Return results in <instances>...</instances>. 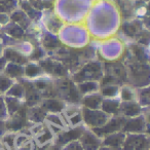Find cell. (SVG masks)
<instances>
[{
	"label": "cell",
	"mask_w": 150,
	"mask_h": 150,
	"mask_svg": "<svg viewBox=\"0 0 150 150\" xmlns=\"http://www.w3.org/2000/svg\"><path fill=\"white\" fill-rule=\"evenodd\" d=\"M83 121L88 127L98 129L104 125L109 120V115L103 112L102 110H93V109L84 108L81 111Z\"/></svg>",
	"instance_id": "obj_1"
},
{
	"label": "cell",
	"mask_w": 150,
	"mask_h": 150,
	"mask_svg": "<svg viewBox=\"0 0 150 150\" xmlns=\"http://www.w3.org/2000/svg\"><path fill=\"white\" fill-rule=\"evenodd\" d=\"M125 119L127 118L125 116H114L112 118H109V120L104 125H102L101 127H98V129H93L92 131L102 139L105 136H108L110 134L121 131Z\"/></svg>",
	"instance_id": "obj_2"
},
{
	"label": "cell",
	"mask_w": 150,
	"mask_h": 150,
	"mask_svg": "<svg viewBox=\"0 0 150 150\" xmlns=\"http://www.w3.org/2000/svg\"><path fill=\"white\" fill-rule=\"evenodd\" d=\"M149 139L142 134H129L121 150H148Z\"/></svg>",
	"instance_id": "obj_3"
},
{
	"label": "cell",
	"mask_w": 150,
	"mask_h": 150,
	"mask_svg": "<svg viewBox=\"0 0 150 150\" xmlns=\"http://www.w3.org/2000/svg\"><path fill=\"white\" fill-rule=\"evenodd\" d=\"M86 129L83 127H73L70 129H66V131L61 132L60 134L57 135V144L60 146H64L66 144L70 143L73 141H78L82 134L84 133Z\"/></svg>",
	"instance_id": "obj_4"
},
{
	"label": "cell",
	"mask_w": 150,
	"mask_h": 150,
	"mask_svg": "<svg viewBox=\"0 0 150 150\" xmlns=\"http://www.w3.org/2000/svg\"><path fill=\"white\" fill-rule=\"evenodd\" d=\"M79 142L84 150H99L102 146V139L90 129L84 131L80 137Z\"/></svg>",
	"instance_id": "obj_5"
},
{
	"label": "cell",
	"mask_w": 150,
	"mask_h": 150,
	"mask_svg": "<svg viewBox=\"0 0 150 150\" xmlns=\"http://www.w3.org/2000/svg\"><path fill=\"white\" fill-rule=\"evenodd\" d=\"M146 129V121L143 116L127 118L123 123L122 132L127 134H142Z\"/></svg>",
	"instance_id": "obj_6"
},
{
	"label": "cell",
	"mask_w": 150,
	"mask_h": 150,
	"mask_svg": "<svg viewBox=\"0 0 150 150\" xmlns=\"http://www.w3.org/2000/svg\"><path fill=\"white\" fill-rule=\"evenodd\" d=\"M125 138H127V135L125 132H116V133L110 134V135L102 138V145L106 146V147L114 148L117 150H121Z\"/></svg>",
	"instance_id": "obj_7"
},
{
	"label": "cell",
	"mask_w": 150,
	"mask_h": 150,
	"mask_svg": "<svg viewBox=\"0 0 150 150\" xmlns=\"http://www.w3.org/2000/svg\"><path fill=\"white\" fill-rule=\"evenodd\" d=\"M119 112L122 113L125 117L132 118V117L139 116L141 113V108L135 101H125L120 104Z\"/></svg>",
	"instance_id": "obj_8"
},
{
	"label": "cell",
	"mask_w": 150,
	"mask_h": 150,
	"mask_svg": "<svg viewBox=\"0 0 150 150\" xmlns=\"http://www.w3.org/2000/svg\"><path fill=\"white\" fill-rule=\"evenodd\" d=\"M103 102V98L101 95H86L82 99V104H83L84 108L93 109V110H98L101 109V105Z\"/></svg>",
	"instance_id": "obj_9"
},
{
	"label": "cell",
	"mask_w": 150,
	"mask_h": 150,
	"mask_svg": "<svg viewBox=\"0 0 150 150\" xmlns=\"http://www.w3.org/2000/svg\"><path fill=\"white\" fill-rule=\"evenodd\" d=\"M119 108H120V102L114 99L103 100L101 105L102 111L108 115H117L119 113Z\"/></svg>",
	"instance_id": "obj_10"
},
{
	"label": "cell",
	"mask_w": 150,
	"mask_h": 150,
	"mask_svg": "<svg viewBox=\"0 0 150 150\" xmlns=\"http://www.w3.org/2000/svg\"><path fill=\"white\" fill-rule=\"evenodd\" d=\"M42 108L45 111H50L52 113H59L65 108V104L63 101L58 99H47L42 103Z\"/></svg>",
	"instance_id": "obj_11"
},
{
	"label": "cell",
	"mask_w": 150,
	"mask_h": 150,
	"mask_svg": "<svg viewBox=\"0 0 150 150\" xmlns=\"http://www.w3.org/2000/svg\"><path fill=\"white\" fill-rule=\"evenodd\" d=\"M117 4L125 18L131 19L135 15L136 3L133 2L132 0H117Z\"/></svg>",
	"instance_id": "obj_12"
},
{
	"label": "cell",
	"mask_w": 150,
	"mask_h": 150,
	"mask_svg": "<svg viewBox=\"0 0 150 150\" xmlns=\"http://www.w3.org/2000/svg\"><path fill=\"white\" fill-rule=\"evenodd\" d=\"M54 134L52 132L50 127H45V129H44L39 135H37L36 140H37L38 144H40V145H47V144H50V141L54 139Z\"/></svg>",
	"instance_id": "obj_13"
},
{
	"label": "cell",
	"mask_w": 150,
	"mask_h": 150,
	"mask_svg": "<svg viewBox=\"0 0 150 150\" xmlns=\"http://www.w3.org/2000/svg\"><path fill=\"white\" fill-rule=\"evenodd\" d=\"M46 120L50 122V125H54V127H58L62 129H64L66 127L65 119L62 118V116L59 115V113H50V114H48L46 116Z\"/></svg>",
	"instance_id": "obj_14"
},
{
	"label": "cell",
	"mask_w": 150,
	"mask_h": 150,
	"mask_svg": "<svg viewBox=\"0 0 150 150\" xmlns=\"http://www.w3.org/2000/svg\"><path fill=\"white\" fill-rule=\"evenodd\" d=\"M78 91L84 95L94 94V92L98 91V83L94 81H86V83H80L78 86Z\"/></svg>",
	"instance_id": "obj_15"
},
{
	"label": "cell",
	"mask_w": 150,
	"mask_h": 150,
	"mask_svg": "<svg viewBox=\"0 0 150 150\" xmlns=\"http://www.w3.org/2000/svg\"><path fill=\"white\" fill-rule=\"evenodd\" d=\"M30 119L36 122H40L42 119H44L45 116V110L43 108H34L30 111Z\"/></svg>",
	"instance_id": "obj_16"
},
{
	"label": "cell",
	"mask_w": 150,
	"mask_h": 150,
	"mask_svg": "<svg viewBox=\"0 0 150 150\" xmlns=\"http://www.w3.org/2000/svg\"><path fill=\"white\" fill-rule=\"evenodd\" d=\"M119 92L118 86H114V84H110V86H104L101 91L103 96L105 97H109V98H113L117 93Z\"/></svg>",
	"instance_id": "obj_17"
},
{
	"label": "cell",
	"mask_w": 150,
	"mask_h": 150,
	"mask_svg": "<svg viewBox=\"0 0 150 150\" xmlns=\"http://www.w3.org/2000/svg\"><path fill=\"white\" fill-rule=\"evenodd\" d=\"M82 121H83V118H82V113L80 111L77 113H75L72 116L68 117V122L70 125H72V127L80 125L82 123Z\"/></svg>",
	"instance_id": "obj_18"
},
{
	"label": "cell",
	"mask_w": 150,
	"mask_h": 150,
	"mask_svg": "<svg viewBox=\"0 0 150 150\" xmlns=\"http://www.w3.org/2000/svg\"><path fill=\"white\" fill-rule=\"evenodd\" d=\"M6 58L9 59L11 61H13V62H16V63L25 62V58H23L19 52H13V50H7L6 52Z\"/></svg>",
	"instance_id": "obj_19"
},
{
	"label": "cell",
	"mask_w": 150,
	"mask_h": 150,
	"mask_svg": "<svg viewBox=\"0 0 150 150\" xmlns=\"http://www.w3.org/2000/svg\"><path fill=\"white\" fill-rule=\"evenodd\" d=\"M62 150H84L79 141H73L62 147Z\"/></svg>",
	"instance_id": "obj_20"
},
{
	"label": "cell",
	"mask_w": 150,
	"mask_h": 150,
	"mask_svg": "<svg viewBox=\"0 0 150 150\" xmlns=\"http://www.w3.org/2000/svg\"><path fill=\"white\" fill-rule=\"evenodd\" d=\"M7 72H8V74L11 75V76H20V75L23 74V69L21 68L20 66H18V65H9L8 66V70H7Z\"/></svg>",
	"instance_id": "obj_21"
},
{
	"label": "cell",
	"mask_w": 150,
	"mask_h": 150,
	"mask_svg": "<svg viewBox=\"0 0 150 150\" xmlns=\"http://www.w3.org/2000/svg\"><path fill=\"white\" fill-rule=\"evenodd\" d=\"M134 92H132V90L129 88H123L121 90V99L123 101H133L134 100Z\"/></svg>",
	"instance_id": "obj_22"
},
{
	"label": "cell",
	"mask_w": 150,
	"mask_h": 150,
	"mask_svg": "<svg viewBox=\"0 0 150 150\" xmlns=\"http://www.w3.org/2000/svg\"><path fill=\"white\" fill-rule=\"evenodd\" d=\"M40 72H41L40 68L35 66V65H29V66H27V68H26V74H27L28 76H36V75H38Z\"/></svg>",
	"instance_id": "obj_23"
},
{
	"label": "cell",
	"mask_w": 150,
	"mask_h": 150,
	"mask_svg": "<svg viewBox=\"0 0 150 150\" xmlns=\"http://www.w3.org/2000/svg\"><path fill=\"white\" fill-rule=\"evenodd\" d=\"M11 79H8L7 77H0V91L1 92L6 91L11 86Z\"/></svg>",
	"instance_id": "obj_24"
},
{
	"label": "cell",
	"mask_w": 150,
	"mask_h": 150,
	"mask_svg": "<svg viewBox=\"0 0 150 150\" xmlns=\"http://www.w3.org/2000/svg\"><path fill=\"white\" fill-rule=\"evenodd\" d=\"M20 107V104L16 99H9L8 100V109L11 111V113H15L18 111Z\"/></svg>",
	"instance_id": "obj_25"
},
{
	"label": "cell",
	"mask_w": 150,
	"mask_h": 150,
	"mask_svg": "<svg viewBox=\"0 0 150 150\" xmlns=\"http://www.w3.org/2000/svg\"><path fill=\"white\" fill-rule=\"evenodd\" d=\"M11 95H15L17 97H21L23 95V88L21 86H16L13 88V90L11 91Z\"/></svg>",
	"instance_id": "obj_26"
},
{
	"label": "cell",
	"mask_w": 150,
	"mask_h": 150,
	"mask_svg": "<svg viewBox=\"0 0 150 150\" xmlns=\"http://www.w3.org/2000/svg\"><path fill=\"white\" fill-rule=\"evenodd\" d=\"M45 150H62V148L60 147V145L56 144V145H50Z\"/></svg>",
	"instance_id": "obj_27"
},
{
	"label": "cell",
	"mask_w": 150,
	"mask_h": 150,
	"mask_svg": "<svg viewBox=\"0 0 150 150\" xmlns=\"http://www.w3.org/2000/svg\"><path fill=\"white\" fill-rule=\"evenodd\" d=\"M99 150H117L114 148H110V147H106V146H101V148Z\"/></svg>",
	"instance_id": "obj_28"
},
{
	"label": "cell",
	"mask_w": 150,
	"mask_h": 150,
	"mask_svg": "<svg viewBox=\"0 0 150 150\" xmlns=\"http://www.w3.org/2000/svg\"><path fill=\"white\" fill-rule=\"evenodd\" d=\"M4 115V109L2 107V103H0V116Z\"/></svg>",
	"instance_id": "obj_29"
},
{
	"label": "cell",
	"mask_w": 150,
	"mask_h": 150,
	"mask_svg": "<svg viewBox=\"0 0 150 150\" xmlns=\"http://www.w3.org/2000/svg\"><path fill=\"white\" fill-rule=\"evenodd\" d=\"M4 64H5L4 60H3V59H1V60H0V70H1V69L4 67Z\"/></svg>",
	"instance_id": "obj_30"
},
{
	"label": "cell",
	"mask_w": 150,
	"mask_h": 150,
	"mask_svg": "<svg viewBox=\"0 0 150 150\" xmlns=\"http://www.w3.org/2000/svg\"><path fill=\"white\" fill-rule=\"evenodd\" d=\"M146 120H147V121H148V122H149V123H150V113H149V114H148V115H147V117H146Z\"/></svg>",
	"instance_id": "obj_31"
},
{
	"label": "cell",
	"mask_w": 150,
	"mask_h": 150,
	"mask_svg": "<svg viewBox=\"0 0 150 150\" xmlns=\"http://www.w3.org/2000/svg\"><path fill=\"white\" fill-rule=\"evenodd\" d=\"M141 2H146V1H150V0H140Z\"/></svg>",
	"instance_id": "obj_32"
},
{
	"label": "cell",
	"mask_w": 150,
	"mask_h": 150,
	"mask_svg": "<svg viewBox=\"0 0 150 150\" xmlns=\"http://www.w3.org/2000/svg\"><path fill=\"white\" fill-rule=\"evenodd\" d=\"M149 149H150V139H149Z\"/></svg>",
	"instance_id": "obj_33"
},
{
	"label": "cell",
	"mask_w": 150,
	"mask_h": 150,
	"mask_svg": "<svg viewBox=\"0 0 150 150\" xmlns=\"http://www.w3.org/2000/svg\"><path fill=\"white\" fill-rule=\"evenodd\" d=\"M148 150H150V149H148Z\"/></svg>",
	"instance_id": "obj_34"
}]
</instances>
